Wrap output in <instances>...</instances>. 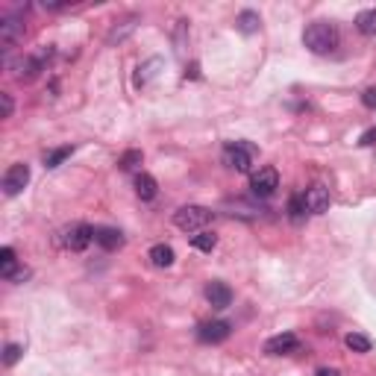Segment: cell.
Masks as SVG:
<instances>
[{
    "instance_id": "13",
    "label": "cell",
    "mask_w": 376,
    "mask_h": 376,
    "mask_svg": "<svg viewBox=\"0 0 376 376\" xmlns=\"http://www.w3.org/2000/svg\"><path fill=\"white\" fill-rule=\"evenodd\" d=\"M95 244H100L103 250H118L124 244V235L115 227H97L95 230Z\"/></svg>"
},
{
    "instance_id": "6",
    "label": "cell",
    "mask_w": 376,
    "mask_h": 376,
    "mask_svg": "<svg viewBox=\"0 0 376 376\" xmlns=\"http://www.w3.org/2000/svg\"><path fill=\"white\" fill-rule=\"evenodd\" d=\"M27 183H29V168L24 162H15V165H9L6 168V174H4V194L6 197H15V194H21L24 188H27Z\"/></svg>"
},
{
    "instance_id": "4",
    "label": "cell",
    "mask_w": 376,
    "mask_h": 376,
    "mask_svg": "<svg viewBox=\"0 0 376 376\" xmlns=\"http://www.w3.org/2000/svg\"><path fill=\"white\" fill-rule=\"evenodd\" d=\"M253 162H256V147L247 144V141H230L227 147H223V165L238 174H244L253 168Z\"/></svg>"
},
{
    "instance_id": "23",
    "label": "cell",
    "mask_w": 376,
    "mask_h": 376,
    "mask_svg": "<svg viewBox=\"0 0 376 376\" xmlns=\"http://www.w3.org/2000/svg\"><path fill=\"white\" fill-rule=\"evenodd\" d=\"M68 156H71V147H56V150H50V153L44 156V165H48V168H59Z\"/></svg>"
},
{
    "instance_id": "5",
    "label": "cell",
    "mask_w": 376,
    "mask_h": 376,
    "mask_svg": "<svg viewBox=\"0 0 376 376\" xmlns=\"http://www.w3.org/2000/svg\"><path fill=\"white\" fill-rule=\"evenodd\" d=\"M92 242H95V227H88V223H68V227L59 230V244L65 250L80 253Z\"/></svg>"
},
{
    "instance_id": "30",
    "label": "cell",
    "mask_w": 376,
    "mask_h": 376,
    "mask_svg": "<svg viewBox=\"0 0 376 376\" xmlns=\"http://www.w3.org/2000/svg\"><path fill=\"white\" fill-rule=\"evenodd\" d=\"M318 376H341V373H338V370H329V368H321Z\"/></svg>"
},
{
    "instance_id": "25",
    "label": "cell",
    "mask_w": 376,
    "mask_h": 376,
    "mask_svg": "<svg viewBox=\"0 0 376 376\" xmlns=\"http://www.w3.org/2000/svg\"><path fill=\"white\" fill-rule=\"evenodd\" d=\"M288 212H291L294 221H300L303 215H309V212H306V203H303V194H294L291 203H288Z\"/></svg>"
},
{
    "instance_id": "9",
    "label": "cell",
    "mask_w": 376,
    "mask_h": 376,
    "mask_svg": "<svg viewBox=\"0 0 376 376\" xmlns=\"http://www.w3.org/2000/svg\"><path fill=\"white\" fill-rule=\"evenodd\" d=\"M232 335V326L227 321H206L197 326V338L203 344H221V341H227Z\"/></svg>"
},
{
    "instance_id": "10",
    "label": "cell",
    "mask_w": 376,
    "mask_h": 376,
    "mask_svg": "<svg viewBox=\"0 0 376 376\" xmlns=\"http://www.w3.org/2000/svg\"><path fill=\"white\" fill-rule=\"evenodd\" d=\"M24 39V21L15 18V15H6V18H0V44H4V50L15 48Z\"/></svg>"
},
{
    "instance_id": "12",
    "label": "cell",
    "mask_w": 376,
    "mask_h": 376,
    "mask_svg": "<svg viewBox=\"0 0 376 376\" xmlns=\"http://www.w3.org/2000/svg\"><path fill=\"white\" fill-rule=\"evenodd\" d=\"M206 300H209V306L212 309H227L232 303V288L227 282H209L206 285Z\"/></svg>"
},
{
    "instance_id": "8",
    "label": "cell",
    "mask_w": 376,
    "mask_h": 376,
    "mask_svg": "<svg viewBox=\"0 0 376 376\" xmlns=\"http://www.w3.org/2000/svg\"><path fill=\"white\" fill-rule=\"evenodd\" d=\"M303 203H306V212L309 215H323L329 209V188L323 183H314L303 191Z\"/></svg>"
},
{
    "instance_id": "20",
    "label": "cell",
    "mask_w": 376,
    "mask_h": 376,
    "mask_svg": "<svg viewBox=\"0 0 376 376\" xmlns=\"http://www.w3.org/2000/svg\"><path fill=\"white\" fill-rule=\"evenodd\" d=\"M344 344H347V350H353V353H370V338L368 335H362V333H350L347 338H344Z\"/></svg>"
},
{
    "instance_id": "1",
    "label": "cell",
    "mask_w": 376,
    "mask_h": 376,
    "mask_svg": "<svg viewBox=\"0 0 376 376\" xmlns=\"http://www.w3.org/2000/svg\"><path fill=\"white\" fill-rule=\"evenodd\" d=\"M303 44L312 53L326 56V53H333L341 44V33H338V27L329 24V21H312L303 29Z\"/></svg>"
},
{
    "instance_id": "16",
    "label": "cell",
    "mask_w": 376,
    "mask_h": 376,
    "mask_svg": "<svg viewBox=\"0 0 376 376\" xmlns=\"http://www.w3.org/2000/svg\"><path fill=\"white\" fill-rule=\"evenodd\" d=\"M147 259L153 262L156 267H171L176 256H174L171 244H153V247H150V253H147Z\"/></svg>"
},
{
    "instance_id": "15",
    "label": "cell",
    "mask_w": 376,
    "mask_h": 376,
    "mask_svg": "<svg viewBox=\"0 0 376 376\" xmlns=\"http://www.w3.org/2000/svg\"><path fill=\"white\" fill-rule=\"evenodd\" d=\"M135 194H139L141 200H153L156 194H159L156 176H150V174H139V176H135Z\"/></svg>"
},
{
    "instance_id": "2",
    "label": "cell",
    "mask_w": 376,
    "mask_h": 376,
    "mask_svg": "<svg viewBox=\"0 0 376 376\" xmlns=\"http://www.w3.org/2000/svg\"><path fill=\"white\" fill-rule=\"evenodd\" d=\"M50 56H53L50 48H41V50H36V53H27V56H21V59H15V62L9 65L12 77H15V80H21V83L36 80L41 71H48Z\"/></svg>"
},
{
    "instance_id": "26",
    "label": "cell",
    "mask_w": 376,
    "mask_h": 376,
    "mask_svg": "<svg viewBox=\"0 0 376 376\" xmlns=\"http://www.w3.org/2000/svg\"><path fill=\"white\" fill-rule=\"evenodd\" d=\"M362 103H365L368 109H376V85L365 88V92H362Z\"/></svg>"
},
{
    "instance_id": "7",
    "label": "cell",
    "mask_w": 376,
    "mask_h": 376,
    "mask_svg": "<svg viewBox=\"0 0 376 376\" xmlns=\"http://www.w3.org/2000/svg\"><path fill=\"white\" fill-rule=\"evenodd\" d=\"M250 188H253V194L256 197H270L277 188H279V174H277V168H259L253 176H250Z\"/></svg>"
},
{
    "instance_id": "28",
    "label": "cell",
    "mask_w": 376,
    "mask_h": 376,
    "mask_svg": "<svg viewBox=\"0 0 376 376\" xmlns=\"http://www.w3.org/2000/svg\"><path fill=\"white\" fill-rule=\"evenodd\" d=\"M358 141H362L365 147H368V144H376V127H373V130H368V132H365V135H362V139H358Z\"/></svg>"
},
{
    "instance_id": "24",
    "label": "cell",
    "mask_w": 376,
    "mask_h": 376,
    "mask_svg": "<svg viewBox=\"0 0 376 376\" xmlns=\"http://www.w3.org/2000/svg\"><path fill=\"white\" fill-rule=\"evenodd\" d=\"M24 356V347L21 344H6L4 347V365L12 368V365H18V358Z\"/></svg>"
},
{
    "instance_id": "19",
    "label": "cell",
    "mask_w": 376,
    "mask_h": 376,
    "mask_svg": "<svg viewBox=\"0 0 376 376\" xmlns=\"http://www.w3.org/2000/svg\"><path fill=\"white\" fill-rule=\"evenodd\" d=\"M191 247H194V250H203V253H212V250L218 247V235L209 232V230H203V232H197V235H191Z\"/></svg>"
},
{
    "instance_id": "29",
    "label": "cell",
    "mask_w": 376,
    "mask_h": 376,
    "mask_svg": "<svg viewBox=\"0 0 376 376\" xmlns=\"http://www.w3.org/2000/svg\"><path fill=\"white\" fill-rule=\"evenodd\" d=\"M27 277H29V270H27V267H24V270H18V274H15V277H12V279H9V282H24V279H27Z\"/></svg>"
},
{
    "instance_id": "22",
    "label": "cell",
    "mask_w": 376,
    "mask_h": 376,
    "mask_svg": "<svg viewBox=\"0 0 376 376\" xmlns=\"http://www.w3.org/2000/svg\"><path fill=\"white\" fill-rule=\"evenodd\" d=\"M238 29H242V33H256V29H259V15H256L253 9H247V12H242L238 15Z\"/></svg>"
},
{
    "instance_id": "14",
    "label": "cell",
    "mask_w": 376,
    "mask_h": 376,
    "mask_svg": "<svg viewBox=\"0 0 376 376\" xmlns=\"http://www.w3.org/2000/svg\"><path fill=\"white\" fill-rule=\"evenodd\" d=\"M135 27H139V18L135 15H130V18H124V21H118L112 29H109V36H106V41L109 44H121L127 36H132L135 33Z\"/></svg>"
},
{
    "instance_id": "17",
    "label": "cell",
    "mask_w": 376,
    "mask_h": 376,
    "mask_svg": "<svg viewBox=\"0 0 376 376\" xmlns=\"http://www.w3.org/2000/svg\"><path fill=\"white\" fill-rule=\"evenodd\" d=\"M15 274H18V259H15V250L4 247V250H0V277L12 279Z\"/></svg>"
},
{
    "instance_id": "11",
    "label": "cell",
    "mask_w": 376,
    "mask_h": 376,
    "mask_svg": "<svg viewBox=\"0 0 376 376\" xmlns=\"http://www.w3.org/2000/svg\"><path fill=\"white\" fill-rule=\"evenodd\" d=\"M300 350V338L294 333H282V335H274L265 341V353L267 356H288V353H297Z\"/></svg>"
},
{
    "instance_id": "18",
    "label": "cell",
    "mask_w": 376,
    "mask_h": 376,
    "mask_svg": "<svg viewBox=\"0 0 376 376\" xmlns=\"http://www.w3.org/2000/svg\"><path fill=\"white\" fill-rule=\"evenodd\" d=\"M356 29L362 36H376V9H365L356 15Z\"/></svg>"
},
{
    "instance_id": "27",
    "label": "cell",
    "mask_w": 376,
    "mask_h": 376,
    "mask_svg": "<svg viewBox=\"0 0 376 376\" xmlns=\"http://www.w3.org/2000/svg\"><path fill=\"white\" fill-rule=\"evenodd\" d=\"M0 103H4V118H12V112H15V103H12V95H0Z\"/></svg>"
},
{
    "instance_id": "3",
    "label": "cell",
    "mask_w": 376,
    "mask_h": 376,
    "mask_svg": "<svg viewBox=\"0 0 376 376\" xmlns=\"http://www.w3.org/2000/svg\"><path fill=\"white\" fill-rule=\"evenodd\" d=\"M174 223H176V230L197 235L212 223V212L203 209V206H183V209H176L174 212Z\"/></svg>"
},
{
    "instance_id": "21",
    "label": "cell",
    "mask_w": 376,
    "mask_h": 376,
    "mask_svg": "<svg viewBox=\"0 0 376 376\" xmlns=\"http://www.w3.org/2000/svg\"><path fill=\"white\" fill-rule=\"evenodd\" d=\"M141 162H144L141 150H127V153H121V159H118V168L121 171H135Z\"/></svg>"
}]
</instances>
